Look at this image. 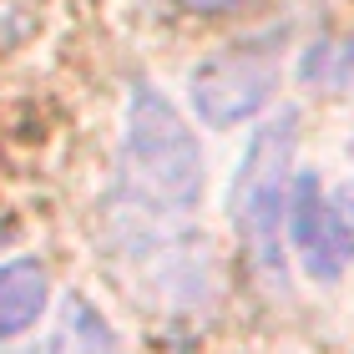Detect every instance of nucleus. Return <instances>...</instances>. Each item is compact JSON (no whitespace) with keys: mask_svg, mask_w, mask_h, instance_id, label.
<instances>
[{"mask_svg":"<svg viewBox=\"0 0 354 354\" xmlns=\"http://www.w3.org/2000/svg\"><path fill=\"white\" fill-rule=\"evenodd\" d=\"M122 198L147 218H187L203 203V147L162 91L137 86L122 122Z\"/></svg>","mask_w":354,"mask_h":354,"instance_id":"f257e3e1","label":"nucleus"},{"mask_svg":"<svg viewBox=\"0 0 354 354\" xmlns=\"http://www.w3.org/2000/svg\"><path fill=\"white\" fill-rule=\"evenodd\" d=\"M294 142H299L294 111L268 117L248 137L243 162H238L228 187L233 233L263 288H283V223H288V187H294Z\"/></svg>","mask_w":354,"mask_h":354,"instance_id":"f03ea898","label":"nucleus"},{"mask_svg":"<svg viewBox=\"0 0 354 354\" xmlns=\"http://www.w3.org/2000/svg\"><path fill=\"white\" fill-rule=\"evenodd\" d=\"M279 46L283 30H263V36H243L233 46L198 61L187 76V96L198 122L207 127H238L273 102L279 91Z\"/></svg>","mask_w":354,"mask_h":354,"instance_id":"7ed1b4c3","label":"nucleus"},{"mask_svg":"<svg viewBox=\"0 0 354 354\" xmlns=\"http://www.w3.org/2000/svg\"><path fill=\"white\" fill-rule=\"evenodd\" d=\"M288 228H294L304 273L319 283H334L354 263V177L339 187H319L314 172H294Z\"/></svg>","mask_w":354,"mask_h":354,"instance_id":"20e7f679","label":"nucleus"},{"mask_svg":"<svg viewBox=\"0 0 354 354\" xmlns=\"http://www.w3.org/2000/svg\"><path fill=\"white\" fill-rule=\"evenodd\" d=\"M46 294H51V279L36 259H15L0 268V339H15L36 324L46 314Z\"/></svg>","mask_w":354,"mask_h":354,"instance_id":"39448f33","label":"nucleus"},{"mask_svg":"<svg viewBox=\"0 0 354 354\" xmlns=\"http://www.w3.org/2000/svg\"><path fill=\"white\" fill-rule=\"evenodd\" d=\"M51 354H122L117 334H111L106 314L96 309L91 299L71 294L61 304V324L51 334Z\"/></svg>","mask_w":354,"mask_h":354,"instance_id":"423d86ee","label":"nucleus"},{"mask_svg":"<svg viewBox=\"0 0 354 354\" xmlns=\"http://www.w3.org/2000/svg\"><path fill=\"white\" fill-rule=\"evenodd\" d=\"M304 82H319L324 91L354 86V36L309 46V56H304Z\"/></svg>","mask_w":354,"mask_h":354,"instance_id":"0eeeda50","label":"nucleus"},{"mask_svg":"<svg viewBox=\"0 0 354 354\" xmlns=\"http://www.w3.org/2000/svg\"><path fill=\"white\" fill-rule=\"evenodd\" d=\"M183 6H192V10H228V6H238V0H183Z\"/></svg>","mask_w":354,"mask_h":354,"instance_id":"6e6552de","label":"nucleus"}]
</instances>
